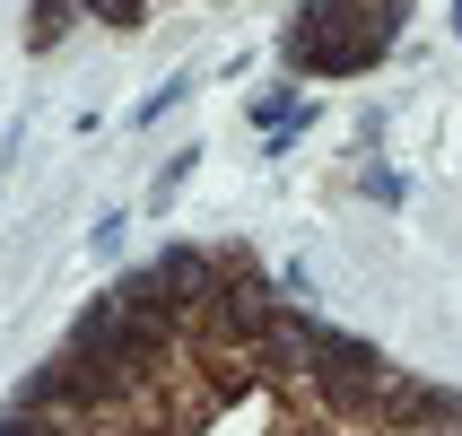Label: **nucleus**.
<instances>
[{
    "label": "nucleus",
    "instance_id": "f257e3e1",
    "mask_svg": "<svg viewBox=\"0 0 462 436\" xmlns=\"http://www.w3.org/2000/svg\"><path fill=\"white\" fill-rule=\"evenodd\" d=\"M402 18H411V0H306V18L280 35V52L314 79H340V70H366Z\"/></svg>",
    "mask_w": 462,
    "mask_h": 436
},
{
    "label": "nucleus",
    "instance_id": "f03ea898",
    "mask_svg": "<svg viewBox=\"0 0 462 436\" xmlns=\"http://www.w3.org/2000/svg\"><path fill=\"white\" fill-rule=\"evenodd\" d=\"M149 271H157L166 297H183V306H209V297H218V254H209V245H166Z\"/></svg>",
    "mask_w": 462,
    "mask_h": 436
},
{
    "label": "nucleus",
    "instance_id": "7ed1b4c3",
    "mask_svg": "<svg viewBox=\"0 0 462 436\" xmlns=\"http://www.w3.org/2000/svg\"><path fill=\"white\" fill-rule=\"evenodd\" d=\"M70 18H79V0H35V9H26V52H52L70 35Z\"/></svg>",
    "mask_w": 462,
    "mask_h": 436
},
{
    "label": "nucleus",
    "instance_id": "20e7f679",
    "mask_svg": "<svg viewBox=\"0 0 462 436\" xmlns=\"http://www.w3.org/2000/svg\"><path fill=\"white\" fill-rule=\"evenodd\" d=\"M79 18H105V26H140L149 0H79Z\"/></svg>",
    "mask_w": 462,
    "mask_h": 436
},
{
    "label": "nucleus",
    "instance_id": "39448f33",
    "mask_svg": "<svg viewBox=\"0 0 462 436\" xmlns=\"http://www.w3.org/2000/svg\"><path fill=\"white\" fill-rule=\"evenodd\" d=\"M0 436H61V428H44V419H26V411H0Z\"/></svg>",
    "mask_w": 462,
    "mask_h": 436
}]
</instances>
